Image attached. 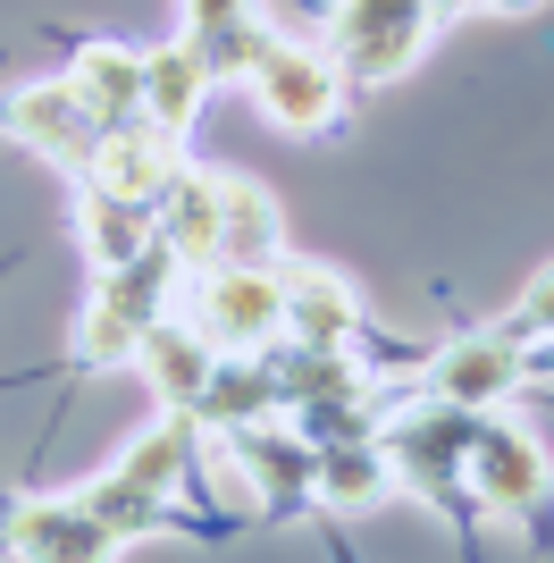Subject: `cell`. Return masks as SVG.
<instances>
[{
  "mask_svg": "<svg viewBox=\"0 0 554 563\" xmlns=\"http://www.w3.org/2000/svg\"><path fill=\"white\" fill-rule=\"evenodd\" d=\"M193 336L210 353H253L286 329V269L277 261H210L193 286Z\"/></svg>",
  "mask_w": 554,
  "mask_h": 563,
  "instance_id": "6da1fadb",
  "label": "cell"
},
{
  "mask_svg": "<svg viewBox=\"0 0 554 563\" xmlns=\"http://www.w3.org/2000/svg\"><path fill=\"white\" fill-rule=\"evenodd\" d=\"M168 320V261H126L101 269V295L85 311V362H135V345Z\"/></svg>",
  "mask_w": 554,
  "mask_h": 563,
  "instance_id": "7a4b0ae2",
  "label": "cell"
},
{
  "mask_svg": "<svg viewBox=\"0 0 554 563\" xmlns=\"http://www.w3.org/2000/svg\"><path fill=\"white\" fill-rule=\"evenodd\" d=\"M244 85H253L261 118L286 126V135H320L328 118H336V68L302 43H261L244 59Z\"/></svg>",
  "mask_w": 554,
  "mask_h": 563,
  "instance_id": "3957f363",
  "label": "cell"
},
{
  "mask_svg": "<svg viewBox=\"0 0 554 563\" xmlns=\"http://www.w3.org/2000/svg\"><path fill=\"white\" fill-rule=\"evenodd\" d=\"M445 0H336V43L353 76H403Z\"/></svg>",
  "mask_w": 554,
  "mask_h": 563,
  "instance_id": "277c9868",
  "label": "cell"
},
{
  "mask_svg": "<svg viewBox=\"0 0 554 563\" xmlns=\"http://www.w3.org/2000/svg\"><path fill=\"white\" fill-rule=\"evenodd\" d=\"M9 547H18V563H110L118 539H110V521L92 514L85 496L76 505H18L9 514Z\"/></svg>",
  "mask_w": 554,
  "mask_h": 563,
  "instance_id": "5b68a950",
  "label": "cell"
},
{
  "mask_svg": "<svg viewBox=\"0 0 554 563\" xmlns=\"http://www.w3.org/2000/svg\"><path fill=\"white\" fill-rule=\"evenodd\" d=\"M92 194H118V202H160V186L177 177V143L160 126H101L92 135Z\"/></svg>",
  "mask_w": 554,
  "mask_h": 563,
  "instance_id": "8992f818",
  "label": "cell"
},
{
  "mask_svg": "<svg viewBox=\"0 0 554 563\" xmlns=\"http://www.w3.org/2000/svg\"><path fill=\"white\" fill-rule=\"evenodd\" d=\"M470 488L496 505V514H530L538 496H546V463L521 429H496V421H470Z\"/></svg>",
  "mask_w": 554,
  "mask_h": 563,
  "instance_id": "52a82bcc",
  "label": "cell"
},
{
  "mask_svg": "<svg viewBox=\"0 0 554 563\" xmlns=\"http://www.w3.org/2000/svg\"><path fill=\"white\" fill-rule=\"evenodd\" d=\"M9 135H18V143H34L43 161H85L101 126H92V110L76 101V85H68V76H51V85H25V93L9 101Z\"/></svg>",
  "mask_w": 554,
  "mask_h": 563,
  "instance_id": "ba28073f",
  "label": "cell"
},
{
  "mask_svg": "<svg viewBox=\"0 0 554 563\" xmlns=\"http://www.w3.org/2000/svg\"><path fill=\"white\" fill-rule=\"evenodd\" d=\"M429 387H437L454 412L505 404L512 387H521V353H512L505 336H462V345H445L437 362H429Z\"/></svg>",
  "mask_w": 554,
  "mask_h": 563,
  "instance_id": "9c48e42d",
  "label": "cell"
},
{
  "mask_svg": "<svg viewBox=\"0 0 554 563\" xmlns=\"http://www.w3.org/2000/svg\"><path fill=\"white\" fill-rule=\"evenodd\" d=\"M353 311L362 303H353V286L336 269H286V336L302 353H345Z\"/></svg>",
  "mask_w": 554,
  "mask_h": 563,
  "instance_id": "30bf717a",
  "label": "cell"
},
{
  "mask_svg": "<svg viewBox=\"0 0 554 563\" xmlns=\"http://www.w3.org/2000/svg\"><path fill=\"white\" fill-rule=\"evenodd\" d=\"M210 93V59L193 43H160V51H143V118L160 126V135H185V118L202 110Z\"/></svg>",
  "mask_w": 554,
  "mask_h": 563,
  "instance_id": "8fae6325",
  "label": "cell"
},
{
  "mask_svg": "<svg viewBox=\"0 0 554 563\" xmlns=\"http://www.w3.org/2000/svg\"><path fill=\"white\" fill-rule=\"evenodd\" d=\"M68 85H76V101L92 110V126H126V118L143 110V51L92 43V51H76Z\"/></svg>",
  "mask_w": 554,
  "mask_h": 563,
  "instance_id": "7c38bea8",
  "label": "cell"
},
{
  "mask_svg": "<svg viewBox=\"0 0 554 563\" xmlns=\"http://www.w3.org/2000/svg\"><path fill=\"white\" fill-rule=\"evenodd\" d=\"M185 43L210 59V76H244L269 34H261V0H185Z\"/></svg>",
  "mask_w": 554,
  "mask_h": 563,
  "instance_id": "4fadbf2b",
  "label": "cell"
},
{
  "mask_svg": "<svg viewBox=\"0 0 554 563\" xmlns=\"http://www.w3.org/2000/svg\"><path fill=\"white\" fill-rule=\"evenodd\" d=\"M135 362L152 371V387H160L168 412H193V404H202V387H210V371H219V353H210L193 329H168V320L135 345Z\"/></svg>",
  "mask_w": 554,
  "mask_h": 563,
  "instance_id": "5bb4252c",
  "label": "cell"
},
{
  "mask_svg": "<svg viewBox=\"0 0 554 563\" xmlns=\"http://www.w3.org/2000/svg\"><path fill=\"white\" fill-rule=\"evenodd\" d=\"M219 261H277V202L219 168Z\"/></svg>",
  "mask_w": 554,
  "mask_h": 563,
  "instance_id": "9a60e30c",
  "label": "cell"
},
{
  "mask_svg": "<svg viewBox=\"0 0 554 563\" xmlns=\"http://www.w3.org/2000/svg\"><path fill=\"white\" fill-rule=\"evenodd\" d=\"M152 244H160L152 202H118V194H92L85 202V253L101 261V269H126V261H143Z\"/></svg>",
  "mask_w": 554,
  "mask_h": 563,
  "instance_id": "2e32d148",
  "label": "cell"
},
{
  "mask_svg": "<svg viewBox=\"0 0 554 563\" xmlns=\"http://www.w3.org/2000/svg\"><path fill=\"white\" fill-rule=\"evenodd\" d=\"M311 488H320L328 505H369V496H387L395 488L387 446H369V438H353V446H320V454H311Z\"/></svg>",
  "mask_w": 554,
  "mask_h": 563,
  "instance_id": "e0dca14e",
  "label": "cell"
},
{
  "mask_svg": "<svg viewBox=\"0 0 554 563\" xmlns=\"http://www.w3.org/2000/svg\"><path fill=\"white\" fill-rule=\"evenodd\" d=\"M445 9H479V18H521V9H538V0H445Z\"/></svg>",
  "mask_w": 554,
  "mask_h": 563,
  "instance_id": "ac0fdd59",
  "label": "cell"
}]
</instances>
